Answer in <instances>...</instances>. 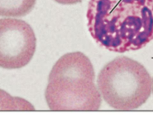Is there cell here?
Returning a JSON list of instances; mask_svg holds the SVG:
<instances>
[{
    "label": "cell",
    "mask_w": 153,
    "mask_h": 115,
    "mask_svg": "<svg viewBox=\"0 0 153 115\" xmlns=\"http://www.w3.org/2000/svg\"><path fill=\"white\" fill-rule=\"evenodd\" d=\"M86 17L92 37L111 52L140 50L153 39V0H90Z\"/></svg>",
    "instance_id": "obj_1"
},
{
    "label": "cell",
    "mask_w": 153,
    "mask_h": 115,
    "mask_svg": "<svg viewBox=\"0 0 153 115\" xmlns=\"http://www.w3.org/2000/svg\"><path fill=\"white\" fill-rule=\"evenodd\" d=\"M94 69L80 52L62 56L48 78L45 98L52 111H97L101 97L94 83Z\"/></svg>",
    "instance_id": "obj_2"
},
{
    "label": "cell",
    "mask_w": 153,
    "mask_h": 115,
    "mask_svg": "<svg viewBox=\"0 0 153 115\" xmlns=\"http://www.w3.org/2000/svg\"><path fill=\"white\" fill-rule=\"evenodd\" d=\"M152 77L145 67L125 56L108 63L99 74L98 88L103 99L112 108L131 111L139 108L150 97Z\"/></svg>",
    "instance_id": "obj_3"
},
{
    "label": "cell",
    "mask_w": 153,
    "mask_h": 115,
    "mask_svg": "<svg viewBox=\"0 0 153 115\" xmlns=\"http://www.w3.org/2000/svg\"><path fill=\"white\" fill-rule=\"evenodd\" d=\"M36 38L31 27L22 20L0 19V67L19 69L34 56Z\"/></svg>",
    "instance_id": "obj_4"
},
{
    "label": "cell",
    "mask_w": 153,
    "mask_h": 115,
    "mask_svg": "<svg viewBox=\"0 0 153 115\" xmlns=\"http://www.w3.org/2000/svg\"><path fill=\"white\" fill-rule=\"evenodd\" d=\"M36 0H0V16L22 17L35 7Z\"/></svg>",
    "instance_id": "obj_5"
},
{
    "label": "cell",
    "mask_w": 153,
    "mask_h": 115,
    "mask_svg": "<svg viewBox=\"0 0 153 115\" xmlns=\"http://www.w3.org/2000/svg\"><path fill=\"white\" fill-rule=\"evenodd\" d=\"M33 106L28 101L19 97H13L0 89V111H33Z\"/></svg>",
    "instance_id": "obj_6"
},
{
    "label": "cell",
    "mask_w": 153,
    "mask_h": 115,
    "mask_svg": "<svg viewBox=\"0 0 153 115\" xmlns=\"http://www.w3.org/2000/svg\"><path fill=\"white\" fill-rule=\"evenodd\" d=\"M56 2L62 4H72L78 3L82 0H54Z\"/></svg>",
    "instance_id": "obj_7"
},
{
    "label": "cell",
    "mask_w": 153,
    "mask_h": 115,
    "mask_svg": "<svg viewBox=\"0 0 153 115\" xmlns=\"http://www.w3.org/2000/svg\"><path fill=\"white\" fill-rule=\"evenodd\" d=\"M152 91L153 93V79L152 80Z\"/></svg>",
    "instance_id": "obj_8"
}]
</instances>
